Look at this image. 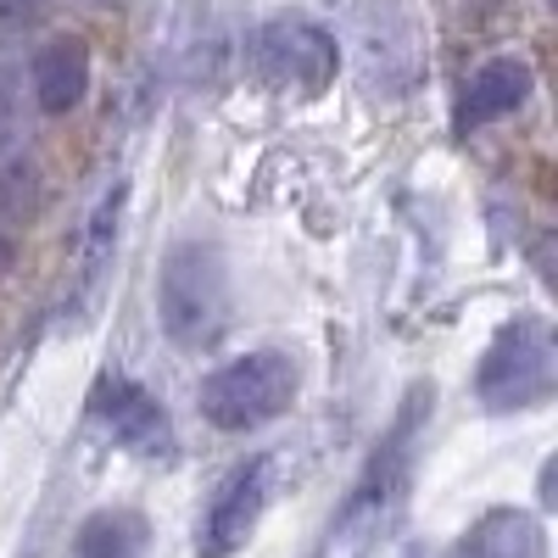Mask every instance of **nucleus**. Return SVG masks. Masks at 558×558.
Masks as SVG:
<instances>
[{
    "label": "nucleus",
    "mask_w": 558,
    "mask_h": 558,
    "mask_svg": "<svg viewBox=\"0 0 558 558\" xmlns=\"http://www.w3.org/2000/svg\"><path fill=\"white\" fill-rule=\"evenodd\" d=\"M447 558H547V536L525 508H486Z\"/></svg>",
    "instance_id": "nucleus-9"
},
{
    "label": "nucleus",
    "mask_w": 558,
    "mask_h": 558,
    "mask_svg": "<svg viewBox=\"0 0 558 558\" xmlns=\"http://www.w3.org/2000/svg\"><path fill=\"white\" fill-rule=\"evenodd\" d=\"M481 397L492 408H531L553 397V330L542 318H514L481 357Z\"/></svg>",
    "instance_id": "nucleus-4"
},
{
    "label": "nucleus",
    "mask_w": 558,
    "mask_h": 558,
    "mask_svg": "<svg viewBox=\"0 0 558 558\" xmlns=\"http://www.w3.org/2000/svg\"><path fill=\"white\" fill-rule=\"evenodd\" d=\"M123 202H129V191L118 184V191L96 207V218H89V235H84V274L96 279L101 274V263H107V252H112V241H118V218H123Z\"/></svg>",
    "instance_id": "nucleus-12"
},
{
    "label": "nucleus",
    "mask_w": 558,
    "mask_h": 558,
    "mask_svg": "<svg viewBox=\"0 0 558 558\" xmlns=\"http://www.w3.org/2000/svg\"><path fill=\"white\" fill-rule=\"evenodd\" d=\"M274 497V458H246L223 475V486L213 492L207 514H202V531H196V553L202 558H229L241 553L246 536L257 531L263 508Z\"/></svg>",
    "instance_id": "nucleus-5"
},
{
    "label": "nucleus",
    "mask_w": 558,
    "mask_h": 558,
    "mask_svg": "<svg viewBox=\"0 0 558 558\" xmlns=\"http://www.w3.org/2000/svg\"><path fill=\"white\" fill-rule=\"evenodd\" d=\"M336 68H341L336 39L313 17H274V23H263L252 34V73L268 89H302V96H318V89L336 78Z\"/></svg>",
    "instance_id": "nucleus-3"
},
{
    "label": "nucleus",
    "mask_w": 558,
    "mask_h": 558,
    "mask_svg": "<svg viewBox=\"0 0 558 558\" xmlns=\"http://www.w3.org/2000/svg\"><path fill=\"white\" fill-rule=\"evenodd\" d=\"M531 89H536V73L525 57H492L481 62L470 78H463V96H458V134H475L486 123H502V118H514L525 101H531Z\"/></svg>",
    "instance_id": "nucleus-7"
},
{
    "label": "nucleus",
    "mask_w": 558,
    "mask_h": 558,
    "mask_svg": "<svg viewBox=\"0 0 558 558\" xmlns=\"http://www.w3.org/2000/svg\"><path fill=\"white\" fill-rule=\"evenodd\" d=\"M39 213V168L28 157H0V218L23 229Z\"/></svg>",
    "instance_id": "nucleus-11"
},
{
    "label": "nucleus",
    "mask_w": 558,
    "mask_h": 558,
    "mask_svg": "<svg viewBox=\"0 0 558 558\" xmlns=\"http://www.w3.org/2000/svg\"><path fill=\"white\" fill-rule=\"evenodd\" d=\"M157 318L168 341L179 347H202L223 330L229 318V268L223 252L207 241H184L168 252L162 274H157Z\"/></svg>",
    "instance_id": "nucleus-2"
},
{
    "label": "nucleus",
    "mask_w": 558,
    "mask_h": 558,
    "mask_svg": "<svg viewBox=\"0 0 558 558\" xmlns=\"http://www.w3.org/2000/svg\"><path fill=\"white\" fill-rule=\"evenodd\" d=\"M12 146H17V101H12L7 78H0V157H7Z\"/></svg>",
    "instance_id": "nucleus-13"
},
{
    "label": "nucleus",
    "mask_w": 558,
    "mask_h": 558,
    "mask_svg": "<svg viewBox=\"0 0 558 558\" xmlns=\"http://www.w3.org/2000/svg\"><path fill=\"white\" fill-rule=\"evenodd\" d=\"M296 386H302L296 357L279 352V347H257V352H241V357L218 363L213 375L202 380L196 402H202V418L213 430L246 436V430L274 425L279 413H291Z\"/></svg>",
    "instance_id": "nucleus-1"
},
{
    "label": "nucleus",
    "mask_w": 558,
    "mask_h": 558,
    "mask_svg": "<svg viewBox=\"0 0 558 558\" xmlns=\"http://www.w3.org/2000/svg\"><path fill=\"white\" fill-rule=\"evenodd\" d=\"M146 520L134 514V508H101V514H89L78 525V542L73 553L78 558H140L146 553Z\"/></svg>",
    "instance_id": "nucleus-10"
},
{
    "label": "nucleus",
    "mask_w": 558,
    "mask_h": 558,
    "mask_svg": "<svg viewBox=\"0 0 558 558\" xmlns=\"http://www.w3.org/2000/svg\"><path fill=\"white\" fill-rule=\"evenodd\" d=\"M12 263H17V229H12L7 218H0V279L12 274Z\"/></svg>",
    "instance_id": "nucleus-14"
},
{
    "label": "nucleus",
    "mask_w": 558,
    "mask_h": 558,
    "mask_svg": "<svg viewBox=\"0 0 558 558\" xmlns=\"http://www.w3.org/2000/svg\"><path fill=\"white\" fill-rule=\"evenodd\" d=\"M28 89L45 118H68L89 96V45L78 34H51L28 62Z\"/></svg>",
    "instance_id": "nucleus-8"
},
{
    "label": "nucleus",
    "mask_w": 558,
    "mask_h": 558,
    "mask_svg": "<svg viewBox=\"0 0 558 558\" xmlns=\"http://www.w3.org/2000/svg\"><path fill=\"white\" fill-rule=\"evenodd\" d=\"M89 418H96L118 447H129L140 458H173V447H179L168 408L129 375L96 380V391H89Z\"/></svg>",
    "instance_id": "nucleus-6"
}]
</instances>
